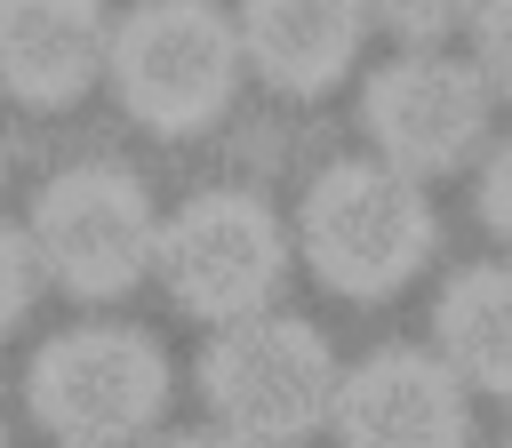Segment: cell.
Masks as SVG:
<instances>
[{
  "label": "cell",
  "instance_id": "cell-14",
  "mask_svg": "<svg viewBox=\"0 0 512 448\" xmlns=\"http://www.w3.org/2000/svg\"><path fill=\"white\" fill-rule=\"evenodd\" d=\"M24 304H32V248H24V224L0 216V328H16Z\"/></svg>",
  "mask_w": 512,
  "mask_h": 448
},
{
  "label": "cell",
  "instance_id": "cell-16",
  "mask_svg": "<svg viewBox=\"0 0 512 448\" xmlns=\"http://www.w3.org/2000/svg\"><path fill=\"white\" fill-rule=\"evenodd\" d=\"M160 448H248V440H232V432H216V424H208V432H168Z\"/></svg>",
  "mask_w": 512,
  "mask_h": 448
},
{
  "label": "cell",
  "instance_id": "cell-5",
  "mask_svg": "<svg viewBox=\"0 0 512 448\" xmlns=\"http://www.w3.org/2000/svg\"><path fill=\"white\" fill-rule=\"evenodd\" d=\"M24 248H32V272H48L64 296L104 304V296H128L152 272L160 216H152V192L128 168L80 160V168H56L32 192Z\"/></svg>",
  "mask_w": 512,
  "mask_h": 448
},
{
  "label": "cell",
  "instance_id": "cell-13",
  "mask_svg": "<svg viewBox=\"0 0 512 448\" xmlns=\"http://www.w3.org/2000/svg\"><path fill=\"white\" fill-rule=\"evenodd\" d=\"M472 72L488 80V96H512V0H480V16H472Z\"/></svg>",
  "mask_w": 512,
  "mask_h": 448
},
{
  "label": "cell",
  "instance_id": "cell-6",
  "mask_svg": "<svg viewBox=\"0 0 512 448\" xmlns=\"http://www.w3.org/2000/svg\"><path fill=\"white\" fill-rule=\"evenodd\" d=\"M152 272L176 296V312L232 328L272 304L288 272V232L256 192H192L176 216H160Z\"/></svg>",
  "mask_w": 512,
  "mask_h": 448
},
{
  "label": "cell",
  "instance_id": "cell-10",
  "mask_svg": "<svg viewBox=\"0 0 512 448\" xmlns=\"http://www.w3.org/2000/svg\"><path fill=\"white\" fill-rule=\"evenodd\" d=\"M232 32H240V64H256L280 96H320L352 72L368 40V8L360 0H240Z\"/></svg>",
  "mask_w": 512,
  "mask_h": 448
},
{
  "label": "cell",
  "instance_id": "cell-15",
  "mask_svg": "<svg viewBox=\"0 0 512 448\" xmlns=\"http://www.w3.org/2000/svg\"><path fill=\"white\" fill-rule=\"evenodd\" d=\"M480 216H488V232L512 248V136L488 152V168H480Z\"/></svg>",
  "mask_w": 512,
  "mask_h": 448
},
{
  "label": "cell",
  "instance_id": "cell-8",
  "mask_svg": "<svg viewBox=\"0 0 512 448\" xmlns=\"http://www.w3.org/2000/svg\"><path fill=\"white\" fill-rule=\"evenodd\" d=\"M336 448H464L472 432V392L440 368V352L416 344H376L336 376L328 400Z\"/></svg>",
  "mask_w": 512,
  "mask_h": 448
},
{
  "label": "cell",
  "instance_id": "cell-9",
  "mask_svg": "<svg viewBox=\"0 0 512 448\" xmlns=\"http://www.w3.org/2000/svg\"><path fill=\"white\" fill-rule=\"evenodd\" d=\"M112 8L104 0H0V88L32 112L80 104L104 80Z\"/></svg>",
  "mask_w": 512,
  "mask_h": 448
},
{
  "label": "cell",
  "instance_id": "cell-17",
  "mask_svg": "<svg viewBox=\"0 0 512 448\" xmlns=\"http://www.w3.org/2000/svg\"><path fill=\"white\" fill-rule=\"evenodd\" d=\"M0 448H8V440H0Z\"/></svg>",
  "mask_w": 512,
  "mask_h": 448
},
{
  "label": "cell",
  "instance_id": "cell-1",
  "mask_svg": "<svg viewBox=\"0 0 512 448\" xmlns=\"http://www.w3.org/2000/svg\"><path fill=\"white\" fill-rule=\"evenodd\" d=\"M432 240H440V224H432L424 184L400 176V168H384V160H328L304 184L296 248L352 304H376V296L408 288L416 264L432 256Z\"/></svg>",
  "mask_w": 512,
  "mask_h": 448
},
{
  "label": "cell",
  "instance_id": "cell-2",
  "mask_svg": "<svg viewBox=\"0 0 512 448\" xmlns=\"http://www.w3.org/2000/svg\"><path fill=\"white\" fill-rule=\"evenodd\" d=\"M24 408L56 448H128L168 408V352L144 328L80 320L32 352Z\"/></svg>",
  "mask_w": 512,
  "mask_h": 448
},
{
  "label": "cell",
  "instance_id": "cell-4",
  "mask_svg": "<svg viewBox=\"0 0 512 448\" xmlns=\"http://www.w3.org/2000/svg\"><path fill=\"white\" fill-rule=\"evenodd\" d=\"M104 80L128 104V120L192 136L240 88V32L216 0H136L128 16H112Z\"/></svg>",
  "mask_w": 512,
  "mask_h": 448
},
{
  "label": "cell",
  "instance_id": "cell-7",
  "mask_svg": "<svg viewBox=\"0 0 512 448\" xmlns=\"http://www.w3.org/2000/svg\"><path fill=\"white\" fill-rule=\"evenodd\" d=\"M488 112H496L488 80L472 64L440 56V48H408V56L376 64L368 88H360V128H368L376 160L416 176V184L464 168L488 136Z\"/></svg>",
  "mask_w": 512,
  "mask_h": 448
},
{
  "label": "cell",
  "instance_id": "cell-11",
  "mask_svg": "<svg viewBox=\"0 0 512 448\" xmlns=\"http://www.w3.org/2000/svg\"><path fill=\"white\" fill-rule=\"evenodd\" d=\"M432 352L464 392L512 400V264H472L432 304Z\"/></svg>",
  "mask_w": 512,
  "mask_h": 448
},
{
  "label": "cell",
  "instance_id": "cell-12",
  "mask_svg": "<svg viewBox=\"0 0 512 448\" xmlns=\"http://www.w3.org/2000/svg\"><path fill=\"white\" fill-rule=\"evenodd\" d=\"M360 8H368V24L400 32L408 48H432V40H448L480 16V0H360Z\"/></svg>",
  "mask_w": 512,
  "mask_h": 448
},
{
  "label": "cell",
  "instance_id": "cell-3",
  "mask_svg": "<svg viewBox=\"0 0 512 448\" xmlns=\"http://www.w3.org/2000/svg\"><path fill=\"white\" fill-rule=\"evenodd\" d=\"M336 376L344 368L320 344V328L312 320H288V312L232 320L200 352V400H208L216 432H232L248 448H304L328 424Z\"/></svg>",
  "mask_w": 512,
  "mask_h": 448
}]
</instances>
